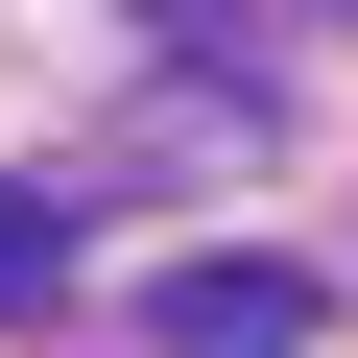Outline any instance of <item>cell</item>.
<instances>
[{
  "instance_id": "6da1fadb",
  "label": "cell",
  "mask_w": 358,
  "mask_h": 358,
  "mask_svg": "<svg viewBox=\"0 0 358 358\" xmlns=\"http://www.w3.org/2000/svg\"><path fill=\"white\" fill-rule=\"evenodd\" d=\"M310 334V263H192L167 287V358H287Z\"/></svg>"
},
{
  "instance_id": "7a4b0ae2",
  "label": "cell",
  "mask_w": 358,
  "mask_h": 358,
  "mask_svg": "<svg viewBox=\"0 0 358 358\" xmlns=\"http://www.w3.org/2000/svg\"><path fill=\"white\" fill-rule=\"evenodd\" d=\"M48 287H72V192H0V334H24Z\"/></svg>"
}]
</instances>
